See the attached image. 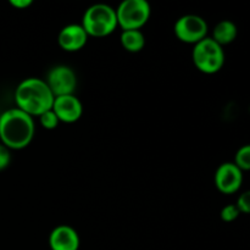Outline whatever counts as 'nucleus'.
Masks as SVG:
<instances>
[{
  "label": "nucleus",
  "mask_w": 250,
  "mask_h": 250,
  "mask_svg": "<svg viewBox=\"0 0 250 250\" xmlns=\"http://www.w3.org/2000/svg\"><path fill=\"white\" fill-rule=\"evenodd\" d=\"M81 24L87 32L88 37L95 38L109 36L119 26L116 11L114 7L106 4H94L88 7Z\"/></svg>",
  "instance_id": "3"
},
{
  "label": "nucleus",
  "mask_w": 250,
  "mask_h": 250,
  "mask_svg": "<svg viewBox=\"0 0 250 250\" xmlns=\"http://www.w3.org/2000/svg\"><path fill=\"white\" fill-rule=\"evenodd\" d=\"M32 0H10V5L16 9H26V7L31 6Z\"/></svg>",
  "instance_id": "19"
},
{
  "label": "nucleus",
  "mask_w": 250,
  "mask_h": 250,
  "mask_svg": "<svg viewBox=\"0 0 250 250\" xmlns=\"http://www.w3.org/2000/svg\"><path fill=\"white\" fill-rule=\"evenodd\" d=\"M88 34L82 24L71 23L63 27L58 36L59 45L65 51H78L87 44Z\"/></svg>",
  "instance_id": "10"
},
{
  "label": "nucleus",
  "mask_w": 250,
  "mask_h": 250,
  "mask_svg": "<svg viewBox=\"0 0 250 250\" xmlns=\"http://www.w3.org/2000/svg\"><path fill=\"white\" fill-rule=\"evenodd\" d=\"M39 122H41L42 127L45 129H55L59 126V124H60V121H59L58 116L53 111V109L48 110L44 114H42L39 116Z\"/></svg>",
  "instance_id": "15"
},
{
  "label": "nucleus",
  "mask_w": 250,
  "mask_h": 250,
  "mask_svg": "<svg viewBox=\"0 0 250 250\" xmlns=\"http://www.w3.org/2000/svg\"><path fill=\"white\" fill-rule=\"evenodd\" d=\"M117 24L122 31L141 29L150 17V5L146 0H124L115 9Z\"/></svg>",
  "instance_id": "5"
},
{
  "label": "nucleus",
  "mask_w": 250,
  "mask_h": 250,
  "mask_svg": "<svg viewBox=\"0 0 250 250\" xmlns=\"http://www.w3.org/2000/svg\"><path fill=\"white\" fill-rule=\"evenodd\" d=\"M120 42L125 50L129 53H138L146 45V36L141 29H129L122 31L120 36Z\"/></svg>",
  "instance_id": "13"
},
{
  "label": "nucleus",
  "mask_w": 250,
  "mask_h": 250,
  "mask_svg": "<svg viewBox=\"0 0 250 250\" xmlns=\"http://www.w3.org/2000/svg\"><path fill=\"white\" fill-rule=\"evenodd\" d=\"M55 97L46 82L42 78L29 77L20 82L15 90L17 107L32 117H39L51 110Z\"/></svg>",
  "instance_id": "2"
},
{
  "label": "nucleus",
  "mask_w": 250,
  "mask_h": 250,
  "mask_svg": "<svg viewBox=\"0 0 250 250\" xmlns=\"http://www.w3.org/2000/svg\"><path fill=\"white\" fill-rule=\"evenodd\" d=\"M51 109L56 114L59 121L65 124L78 121L83 114L82 103L75 94L55 97Z\"/></svg>",
  "instance_id": "9"
},
{
  "label": "nucleus",
  "mask_w": 250,
  "mask_h": 250,
  "mask_svg": "<svg viewBox=\"0 0 250 250\" xmlns=\"http://www.w3.org/2000/svg\"><path fill=\"white\" fill-rule=\"evenodd\" d=\"M243 185V171L234 163H224L215 172V186L224 194H234Z\"/></svg>",
  "instance_id": "8"
},
{
  "label": "nucleus",
  "mask_w": 250,
  "mask_h": 250,
  "mask_svg": "<svg viewBox=\"0 0 250 250\" xmlns=\"http://www.w3.org/2000/svg\"><path fill=\"white\" fill-rule=\"evenodd\" d=\"M45 82L54 97L71 95L77 87V76L70 66L58 65L49 71Z\"/></svg>",
  "instance_id": "7"
},
{
  "label": "nucleus",
  "mask_w": 250,
  "mask_h": 250,
  "mask_svg": "<svg viewBox=\"0 0 250 250\" xmlns=\"http://www.w3.org/2000/svg\"><path fill=\"white\" fill-rule=\"evenodd\" d=\"M234 164L242 171H250V144L242 146L234 155Z\"/></svg>",
  "instance_id": "14"
},
{
  "label": "nucleus",
  "mask_w": 250,
  "mask_h": 250,
  "mask_svg": "<svg viewBox=\"0 0 250 250\" xmlns=\"http://www.w3.org/2000/svg\"><path fill=\"white\" fill-rule=\"evenodd\" d=\"M236 205L239 211H241V214L250 215V189L246 190V192L239 195Z\"/></svg>",
  "instance_id": "17"
},
{
  "label": "nucleus",
  "mask_w": 250,
  "mask_h": 250,
  "mask_svg": "<svg viewBox=\"0 0 250 250\" xmlns=\"http://www.w3.org/2000/svg\"><path fill=\"white\" fill-rule=\"evenodd\" d=\"M192 58L195 67L207 75L219 72L225 65L224 48L211 37H207L199 43L194 44Z\"/></svg>",
  "instance_id": "4"
},
{
  "label": "nucleus",
  "mask_w": 250,
  "mask_h": 250,
  "mask_svg": "<svg viewBox=\"0 0 250 250\" xmlns=\"http://www.w3.org/2000/svg\"><path fill=\"white\" fill-rule=\"evenodd\" d=\"M80 244L77 231L68 225L56 226L49 236V246L51 250H78Z\"/></svg>",
  "instance_id": "11"
},
{
  "label": "nucleus",
  "mask_w": 250,
  "mask_h": 250,
  "mask_svg": "<svg viewBox=\"0 0 250 250\" xmlns=\"http://www.w3.org/2000/svg\"><path fill=\"white\" fill-rule=\"evenodd\" d=\"M208 23L202 16L198 15H183L176 21L173 31L176 37L183 43L197 44L208 34Z\"/></svg>",
  "instance_id": "6"
},
{
  "label": "nucleus",
  "mask_w": 250,
  "mask_h": 250,
  "mask_svg": "<svg viewBox=\"0 0 250 250\" xmlns=\"http://www.w3.org/2000/svg\"><path fill=\"white\" fill-rule=\"evenodd\" d=\"M239 215H241V211L236 204H227L226 207L222 208L221 212H220L221 220L225 222H233L234 220L238 219Z\"/></svg>",
  "instance_id": "16"
},
{
  "label": "nucleus",
  "mask_w": 250,
  "mask_h": 250,
  "mask_svg": "<svg viewBox=\"0 0 250 250\" xmlns=\"http://www.w3.org/2000/svg\"><path fill=\"white\" fill-rule=\"evenodd\" d=\"M11 163V154L10 149L6 148L4 144L0 143V171L5 170Z\"/></svg>",
  "instance_id": "18"
},
{
  "label": "nucleus",
  "mask_w": 250,
  "mask_h": 250,
  "mask_svg": "<svg viewBox=\"0 0 250 250\" xmlns=\"http://www.w3.org/2000/svg\"><path fill=\"white\" fill-rule=\"evenodd\" d=\"M237 36H238V28H237L236 23L229 20H222L219 23H216V26L212 29L211 38L217 44L224 46L236 41Z\"/></svg>",
  "instance_id": "12"
},
{
  "label": "nucleus",
  "mask_w": 250,
  "mask_h": 250,
  "mask_svg": "<svg viewBox=\"0 0 250 250\" xmlns=\"http://www.w3.org/2000/svg\"><path fill=\"white\" fill-rule=\"evenodd\" d=\"M34 132L33 117L19 107L9 109L0 115V142L10 150H21L28 146Z\"/></svg>",
  "instance_id": "1"
}]
</instances>
